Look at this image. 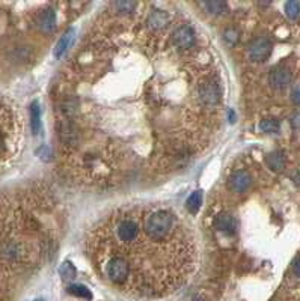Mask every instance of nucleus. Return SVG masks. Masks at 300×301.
<instances>
[{
  "mask_svg": "<svg viewBox=\"0 0 300 301\" xmlns=\"http://www.w3.org/2000/svg\"><path fill=\"white\" fill-rule=\"evenodd\" d=\"M88 254L115 286L142 295L177 289L196 266V241L169 206L128 205L115 209L88 238Z\"/></svg>",
  "mask_w": 300,
  "mask_h": 301,
  "instance_id": "nucleus-1",
  "label": "nucleus"
},
{
  "mask_svg": "<svg viewBox=\"0 0 300 301\" xmlns=\"http://www.w3.org/2000/svg\"><path fill=\"white\" fill-rule=\"evenodd\" d=\"M25 125L17 107L0 97V169L8 166L22 151Z\"/></svg>",
  "mask_w": 300,
  "mask_h": 301,
  "instance_id": "nucleus-2",
  "label": "nucleus"
},
{
  "mask_svg": "<svg viewBox=\"0 0 300 301\" xmlns=\"http://www.w3.org/2000/svg\"><path fill=\"white\" fill-rule=\"evenodd\" d=\"M271 49H273V46H271V43L267 38H258L249 47L250 59L256 61V62H262V61H265L270 56Z\"/></svg>",
  "mask_w": 300,
  "mask_h": 301,
  "instance_id": "nucleus-3",
  "label": "nucleus"
},
{
  "mask_svg": "<svg viewBox=\"0 0 300 301\" xmlns=\"http://www.w3.org/2000/svg\"><path fill=\"white\" fill-rule=\"evenodd\" d=\"M172 41L180 49H190L195 46V31L190 26H183L174 32Z\"/></svg>",
  "mask_w": 300,
  "mask_h": 301,
  "instance_id": "nucleus-4",
  "label": "nucleus"
},
{
  "mask_svg": "<svg viewBox=\"0 0 300 301\" xmlns=\"http://www.w3.org/2000/svg\"><path fill=\"white\" fill-rule=\"evenodd\" d=\"M199 97H201V100H202L204 104H207V106H216L220 101V89L213 82L204 83L199 88Z\"/></svg>",
  "mask_w": 300,
  "mask_h": 301,
  "instance_id": "nucleus-5",
  "label": "nucleus"
},
{
  "mask_svg": "<svg viewBox=\"0 0 300 301\" xmlns=\"http://www.w3.org/2000/svg\"><path fill=\"white\" fill-rule=\"evenodd\" d=\"M22 254V247L14 241H5L0 244V259L5 262H14Z\"/></svg>",
  "mask_w": 300,
  "mask_h": 301,
  "instance_id": "nucleus-6",
  "label": "nucleus"
},
{
  "mask_svg": "<svg viewBox=\"0 0 300 301\" xmlns=\"http://www.w3.org/2000/svg\"><path fill=\"white\" fill-rule=\"evenodd\" d=\"M268 82L274 89H285L289 82H291V74L288 70L283 68H276L270 73L268 76Z\"/></svg>",
  "mask_w": 300,
  "mask_h": 301,
  "instance_id": "nucleus-7",
  "label": "nucleus"
},
{
  "mask_svg": "<svg viewBox=\"0 0 300 301\" xmlns=\"http://www.w3.org/2000/svg\"><path fill=\"white\" fill-rule=\"evenodd\" d=\"M38 28L46 34L55 31V28H56V16H55L53 10H44L38 16Z\"/></svg>",
  "mask_w": 300,
  "mask_h": 301,
  "instance_id": "nucleus-8",
  "label": "nucleus"
},
{
  "mask_svg": "<svg viewBox=\"0 0 300 301\" xmlns=\"http://www.w3.org/2000/svg\"><path fill=\"white\" fill-rule=\"evenodd\" d=\"M229 185L234 191L237 193H243L249 188L250 185V176L246 172H235L231 179H229Z\"/></svg>",
  "mask_w": 300,
  "mask_h": 301,
  "instance_id": "nucleus-9",
  "label": "nucleus"
},
{
  "mask_svg": "<svg viewBox=\"0 0 300 301\" xmlns=\"http://www.w3.org/2000/svg\"><path fill=\"white\" fill-rule=\"evenodd\" d=\"M235 218L231 214H220L216 218V229L222 232H234L235 230Z\"/></svg>",
  "mask_w": 300,
  "mask_h": 301,
  "instance_id": "nucleus-10",
  "label": "nucleus"
},
{
  "mask_svg": "<svg viewBox=\"0 0 300 301\" xmlns=\"http://www.w3.org/2000/svg\"><path fill=\"white\" fill-rule=\"evenodd\" d=\"M73 34H74V31L73 29H70L65 35H62V38L59 40V43L56 44V49H55V56L56 58H61L65 52H67V49H68V46L71 44V40H73Z\"/></svg>",
  "mask_w": 300,
  "mask_h": 301,
  "instance_id": "nucleus-11",
  "label": "nucleus"
},
{
  "mask_svg": "<svg viewBox=\"0 0 300 301\" xmlns=\"http://www.w3.org/2000/svg\"><path fill=\"white\" fill-rule=\"evenodd\" d=\"M41 110H40V106L38 103H32L31 104V127H32V131L37 134L41 128Z\"/></svg>",
  "mask_w": 300,
  "mask_h": 301,
  "instance_id": "nucleus-12",
  "label": "nucleus"
},
{
  "mask_svg": "<svg viewBox=\"0 0 300 301\" xmlns=\"http://www.w3.org/2000/svg\"><path fill=\"white\" fill-rule=\"evenodd\" d=\"M201 203H202V193L201 191H195L186 200V208L189 209L190 214H195V212H198Z\"/></svg>",
  "mask_w": 300,
  "mask_h": 301,
  "instance_id": "nucleus-13",
  "label": "nucleus"
},
{
  "mask_svg": "<svg viewBox=\"0 0 300 301\" xmlns=\"http://www.w3.org/2000/svg\"><path fill=\"white\" fill-rule=\"evenodd\" d=\"M148 23H149L151 28H154V29H160V28H163V26L168 23V14L163 13V11H157V13H154V14L149 17Z\"/></svg>",
  "mask_w": 300,
  "mask_h": 301,
  "instance_id": "nucleus-14",
  "label": "nucleus"
},
{
  "mask_svg": "<svg viewBox=\"0 0 300 301\" xmlns=\"http://www.w3.org/2000/svg\"><path fill=\"white\" fill-rule=\"evenodd\" d=\"M267 163L268 166L273 169V170H282L283 169V164H285V160H283V155L279 154V152H274V154H270L267 157Z\"/></svg>",
  "mask_w": 300,
  "mask_h": 301,
  "instance_id": "nucleus-15",
  "label": "nucleus"
},
{
  "mask_svg": "<svg viewBox=\"0 0 300 301\" xmlns=\"http://www.w3.org/2000/svg\"><path fill=\"white\" fill-rule=\"evenodd\" d=\"M68 292L73 293V295H76V296L86 298V299H91V298H92L91 290H89L86 286H83V284H71V286L68 287Z\"/></svg>",
  "mask_w": 300,
  "mask_h": 301,
  "instance_id": "nucleus-16",
  "label": "nucleus"
},
{
  "mask_svg": "<svg viewBox=\"0 0 300 301\" xmlns=\"http://www.w3.org/2000/svg\"><path fill=\"white\" fill-rule=\"evenodd\" d=\"M259 128H261V131H264V133H276V131H279L280 124H279V121H276V119H264V121H261Z\"/></svg>",
  "mask_w": 300,
  "mask_h": 301,
  "instance_id": "nucleus-17",
  "label": "nucleus"
},
{
  "mask_svg": "<svg viewBox=\"0 0 300 301\" xmlns=\"http://www.w3.org/2000/svg\"><path fill=\"white\" fill-rule=\"evenodd\" d=\"M285 13L288 16V19L291 20H295L298 16H300V4L298 2H286L285 4Z\"/></svg>",
  "mask_w": 300,
  "mask_h": 301,
  "instance_id": "nucleus-18",
  "label": "nucleus"
},
{
  "mask_svg": "<svg viewBox=\"0 0 300 301\" xmlns=\"http://www.w3.org/2000/svg\"><path fill=\"white\" fill-rule=\"evenodd\" d=\"M204 7L211 14H222L223 11H226V4L225 2H205Z\"/></svg>",
  "mask_w": 300,
  "mask_h": 301,
  "instance_id": "nucleus-19",
  "label": "nucleus"
},
{
  "mask_svg": "<svg viewBox=\"0 0 300 301\" xmlns=\"http://www.w3.org/2000/svg\"><path fill=\"white\" fill-rule=\"evenodd\" d=\"M61 274L64 275V278H71V277L76 274V269H74V266H73L70 262H65V263L61 266Z\"/></svg>",
  "mask_w": 300,
  "mask_h": 301,
  "instance_id": "nucleus-20",
  "label": "nucleus"
},
{
  "mask_svg": "<svg viewBox=\"0 0 300 301\" xmlns=\"http://www.w3.org/2000/svg\"><path fill=\"white\" fill-rule=\"evenodd\" d=\"M115 7L121 13H122V10H124V13H130V11H133L136 8V4H133V2H118V4H115Z\"/></svg>",
  "mask_w": 300,
  "mask_h": 301,
  "instance_id": "nucleus-21",
  "label": "nucleus"
},
{
  "mask_svg": "<svg viewBox=\"0 0 300 301\" xmlns=\"http://www.w3.org/2000/svg\"><path fill=\"white\" fill-rule=\"evenodd\" d=\"M291 98L295 104H300V85H297L294 89H292V94H291Z\"/></svg>",
  "mask_w": 300,
  "mask_h": 301,
  "instance_id": "nucleus-22",
  "label": "nucleus"
},
{
  "mask_svg": "<svg viewBox=\"0 0 300 301\" xmlns=\"http://www.w3.org/2000/svg\"><path fill=\"white\" fill-rule=\"evenodd\" d=\"M226 40L231 43V44H235L237 43V40H238V37L235 35V32H232V31H226Z\"/></svg>",
  "mask_w": 300,
  "mask_h": 301,
  "instance_id": "nucleus-23",
  "label": "nucleus"
},
{
  "mask_svg": "<svg viewBox=\"0 0 300 301\" xmlns=\"http://www.w3.org/2000/svg\"><path fill=\"white\" fill-rule=\"evenodd\" d=\"M292 271H294V274L300 278V257H297V259L294 260V263H292Z\"/></svg>",
  "mask_w": 300,
  "mask_h": 301,
  "instance_id": "nucleus-24",
  "label": "nucleus"
}]
</instances>
